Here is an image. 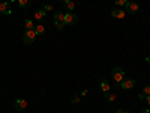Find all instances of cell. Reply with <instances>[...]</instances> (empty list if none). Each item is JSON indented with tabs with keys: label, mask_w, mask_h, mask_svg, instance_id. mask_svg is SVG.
I'll return each instance as SVG.
<instances>
[{
	"label": "cell",
	"mask_w": 150,
	"mask_h": 113,
	"mask_svg": "<svg viewBox=\"0 0 150 113\" xmlns=\"http://www.w3.org/2000/svg\"><path fill=\"white\" fill-rule=\"evenodd\" d=\"M125 15H126V12H125L123 8H117V9H112V11H111V17H114V18L123 20Z\"/></svg>",
	"instance_id": "obj_8"
},
{
	"label": "cell",
	"mask_w": 150,
	"mask_h": 113,
	"mask_svg": "<svg viewBox=\"0 0 150 113\" xmlns=\"http://www.w3.org/2000/svg\"><path fill=\"white\" fill-rule=\"evenodd\" d=\"M59 2H60V3H63V5H66L68 2H71V0H59Z\"/></svg>",
	"instance_id": "obj_26"
},
{
	"label": "cell",
	"mask_w": 150,
	"mask_h": 113,
	"mask_svg": "<svg viewBox=\"0 0 150 113\" xmlns=\"http://www.w3.org/2000/svg\"><path fill=\"white\" fill-rule=\"evenodd\" d=\"M42 9H44L45 12H51V11H53V6L47 3V5H44V8H42Z\"/></svg>",
	"instance_id": "obj_20"
},
{
	"label": "cell",
	"mask_w": 150,
	"mask_h": 113,
	"mask_svg": "<svg viewBox=\"0 0 150 113\" xmlns=\"http://www.w3.org/2000/svg\"><path fill=\"white\" fill-rule=\"evenodd\" d=\"M54 21L65 23V12H62V11H56V12H54Z\"/></svg>",
	"instance_id": "obj_9"
},
{
	"label": "cell",
	"mask_w": 150,
	"mask_h": 113,
	"mask_svg": "<svg viewBox=\"0 0 150 113\" xmlns=\"http://www.w3.org/2000/svg\"><path fill=\"white\" fill-rule=\"evenodd\" d=\"M36 32H35V29H30V30H26L24 32V35H23V42L24 44H33L35 41H36Z\"/></svg>",
	"instance_id": "obj_2"
},
{
	"label": "cell",
	"mask_w": 150,
	"mask_h": 113,
	"mask_svg": "<svg viewBox=\"0 0 150 113\" xmlns=\"http://www.w3.org/2000/svg\"><path fill=\"white\" fill-rule=\"evenodd\" d=\"M15 110L17 112H23V110H26L27 109V99H24V98H18L15 99Z\"/></svg>",
	"instance_id": "obj_6"
},
{
	"label": "cell",
	"mask_w": 150,
	"mask_h": 113,
	"mask_svg": "<svg viewBox=\"0 0 150 113\" xmlns=\"http://www.w3.org/2000/svg\"><path fill=\"white\" fill-rule=\"evenodd\" d=\"M74 9H75V2H72V0L65 5V11H66V12H72Z\"/></svg>",
	"instance_id": "obj_16"
},
{
	"label": "cell",
	"mask_w": 150,
	"mask_h": 113,
	"mask_svg": "<svg viewBox=\"0 0 150 113\" xmlns=\"http://www.w3.org/2000/svg\"><path fill=\"white\" fill-rule=\"evenodd\" d=\"M117 113H131V112H128V110H122V109H119V110H117Z\"/></svg>",
	"instance_id": "obj_24"
},
{
	"label": "cell",
	"mask_w": 150,
	"mask_h": 113,
	"mask_svg": "<svg viewBox=\"0 0 150 113\" xmlns=\"http://www.w3.org/2000/svg\"><path fill=\"white\" fill-rule=\"evenodd\" d=\"M143 94H144V95H150V86H144Z\"/></svg>",
	"instance_id": "obj_22"
},
{
	"label": "cell",
	"mask_w": 150,
	"mask_h": 113,
	"mask_svg": "<svg viewBox=\"0 0 150 113\" xmlns=\"http://www.w3.org/2000/svg\"><path fill=\"white\" fill-rule=\"evenodd\" d=\"M45 14H47V12H45L44 9H38V11H35V20H36V21L44 20V18H45Z\"/></svg>",
	"instance_id": "obj_10"
},
{
	"label": "cell",
	"mask_w": 150,
	"mask_h": 113,
	"mask_svg": "<svg viewBox=\"0 0 150 113\" xmlns=\"http://www.w3.org/2000/svg\"><path fill=\"white\" fill-rule=\"evenodd\" d=\"M104 97H105V99H107L108 103H114L116 99H117V95L116 94H111V92H105Z\"/></svg>",
	"instance_id": "obj_12"
},
{
	"label": "cell",
	"mask_w": 150,
	"mask_h": 113,
	"mask_svg": "<svg viewBox=\"0 0 150 113\" xmlns=\"http://www.w3.org/2000/svg\"><path fill=\"white\" fill-rule=\"evenodd\" d=\"M0 14L2 15H11L12 14V11L9 8V2H6V0L0 2Z\"/></svg>",
	"instance_id": "obj_7"
},
{
	"label": "cell",
	"mask_w": 150,
	"mask_h": 113,
	"mask_svg": "<svg viewBox=\"0 0 150 113\" xmlns=\"http://www.w3.org/2000/svg\"><path fill=\"white\" fill-rule=\"evenodd\" d=\"M78 23V17L74 12H65V26H74Z\"/></svg>",
	"instance_id": "obj_3"
},
{
	"label": "cell",
	"mask_w": 150,
	"mask_h": 113,
	"mask_svg": "<svg viewBox=\"0 0 150 113\" xmlns=\"http://www.w3.org/2000/svg\"><path fill=\"white\" fill-rule=\"evenodd\" d=\"M35 32H36V35H39V36L45 35V26H44V24H36V26H35Z\"/></svg>",
	"instance_id": "obj_11"
},
{
	"label": "cell",
	"mask_w": 150,
	"mask_h": 113,
	"mask_svg": "<svg viewBox=\"0 0 150 113\" xmlns=\"http://www.w3.org/2000/svg\"><path fill=\"white\" fill-rule=\"evenodd\" d=\"M54 24H56V27H57L59 30H63V29H65V23H59V21H54Z\"/></svg>",
	"instance_id": "obj_19"
},
{
	"label": "cell",
	"mask_w": 150,
	"mask_h": 113,
	"mask_svg": "<svg viewBox=\"0 0 150 113\" xmlns=\"http://www.w3.org/2000/svg\"><path fill=\"white\" fill-rule=\"evenodd\" d=\"M80 101H81V98H80V97H74V98L71 99V103H72V104H78Z\"/></svg>",
	"instance_id": "obj_21"
},
{
	"label": "cell",
	"mask_w": 150,
	"mask_h": 113,
	"mask_svg": "<svg viewBox=\"0 0 150 113\" xmlns=\"http://www.w3.org/2000/svg\"><path fill=\"white\" fill-rule=\"evenodd\" d=\"M30 5H32L30 0H18V6H20V8L27 9V8H30Z\"/></svg>",
	"instance_id": "obj_14"
},
{
	"label": "cell",
	"mask_w": 150,
	"mask_h": 113,
	"mask_svg": "<svg viewBox=\"0 0 150 113\" xmlns=\"http://www.w3.org/2000/svg\"><path fill=\"white\" fill-rule=\"evenodd\" d=\"M111 77H112V80L116 82V84H119L120 82H123V79H125V71H123V68L114 67V68H112V71H111Z\"/></svg>",
	"instance_id": "obj_1"
},
{
	"label": "cell",
	"mask_w": 150,
	"mask_h": 113,
	"mask_svg": "<svg viewBox=\"0 0 150 113\" xmlns=\"http://www.w3.org/2000/svg\"><path fill=\"white\" fill-rule=\"evenodd\" d=\"M87 94H89V91H87V89H84V91H83V92H81V97H86V95H87Z\"/></svg>",
	"instance_id": "obj_23"
},
{
	"label": "cell",
	"mask_w": 150,
	"mask_h": 113,
	"mask_svg": "<svg viewBox=\"0 0 150 113\" xmlns=\"http://www.w3.org/2000/svg\"><path fill=\"white\" fill-rule=\"evenodd\" d=\"M140 113H150V110H149V109H147V107H146V109H143V110H141V112H140Z\"/></svg>",
	"instance_id": "obj_25"
},
{
	"label": "cell",
	"mask_w": 150,
	"mask_h": 113,
	"mask_svg": "<svg viewBox=\"0 0 150 113\" xmlns=\"http://www.w3.org/2000/svg\"><path fill=\"white\" fill-rule=\"evenodd\" d=\"M138 9H140V6L135 2H129L128 0V3L125 5V12L126 14H135V12H138Z\"/></svg>",
	"instance_id": "obj_5"
},
{
	"label": "cell",
	"mask_w": 150,
	"mask_h": 113,
	"mask_svg": "<svg viewBox=\"0 0 150 113\" xmlns=\"http://www.w3.org/2000/svg\"><path fill=\"white\" fill-rule=\"evenodd\" d=\"M0 2H3V0H0Z\"/></svg>",
	"instance_id": "obj_29"
},
{
	"label": "cell",
	"mask_w": 150,
	"mask_h": 113,
	"mask_svg": "<svg viewBox=\"0 0 150 113\" xmlns=\"http://www.w3.org/2000/svg\"><path fill=\"white\" fill-rule=\"evenodd\" d=\"M114 3H116V6H117V8H125V5L128 3V0H116Z\"/></svg>",
	"instance_id": "obj_18"
},
{
	"label": "cell",
	"mask_w": 150,
	"mask_h": 113,
	"mask_svg": "<svg viewBox=\"0 0 150 113\" xmlns=\"http://www.w3.org/2000/svg\"><path fill=\"white\" fill-rule=\"evenodd\" d=\"M24 27H26V30H30V29H35V23L32 21V20H26L24 21Z\"/></svg>",
	"instance_id": "obj_15"
},
{
	"label": "cell",
	"mask_w": 150,
	"mask_h": 113,
	"mask_svg": "<svg viewBox=\"0 0 150 113\" xmlns=\"http://www.w3.org/2000/svg\"><path fill=\"white\" fill-rule=\"evenodd\" d=\"M146 62H147V65H150V56H149V57H146Z\"/></svg>",
	"instance_id": "obj_27"
},
{
	"label": "cell",
	"mask_w": 150,
	"mask_h": 113,
	"mask_svg": "<svg viewBox=\"0 0 150 113\" xmlns=\"http://www.w3.org/2000/svg\"><path fill=\"white\" fill-rule=\"evenodd\" d=\"M138 98H140V99H144V101H146V104H147V106H150V95L140 94V95H138Z\"/></svg>",
	"instance_id": "obj_17"
},
{
	"label": "cell",
	"mask_w": 150,
	"mask_h": 113,
	"mask_svg": "<svg viewBox=\"0 0 150 113\" xmlns=\"http://www.w3.org/2000/svg\"><path fill=\"white\" fill-rule=\"evenodd\" d=\"M134 86H135V80H134V79H123V82H120V83L117 84V87H120V89H125V91L132 89Z\"/></svg>",
	"instance_id": "obj_4"
},
{
	"label": "cell",
	"mask_w": 150,
	"mask_h": 113,
	"mask_svg": "<svg viewBox=\"0 0 150 113\" xmlns=\"http://www.w3.org/2000/svg\"><path fill=\"white\" fill-rule=\"evenodd\" d=\"M6 2H15V0H6Z\"/></svg>",
	"instance_id": "obj_28"
},
{
	"label": "cell",
	"mask_w": 150,
	"mask_h": 113,
	"mask_svg": "<svg viewBox=\"0 0 150 113\" xmlns=\"http://www.w3.org/2000/svg\"><path fill=\"white\" fill-rule=\"evenodd\" d=\"M101 91H102L104 94L111 91V86H110V83H108L107 80H102V82H101Z\"/></svg>",
	"instance_id": "obj_13"
}]
</instances>
